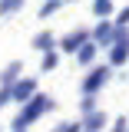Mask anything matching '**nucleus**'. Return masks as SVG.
<instances>
[{"label":"nucleus","instance_id":"1","mask_svg":"<svg viewBox=\"0 0 129 132\" xmlns=\"http://www.w3.org/2000/svg\"><path fill=\"white\" fill-rule=\"evenodd\" d=\"M33 89V82H20V89L13 93V99H27V93Z\"/></svg>","mask_w":129,"mask_h":132},{"label":"nucleus","instance_id":"2","mask_svg":"<svg viewBox=\"0 0 129 132\" xmlns=\"http://www.w3.org/2000/svg\"><path fill=\"white\" fill-rule=\"evenodd\" d=\"M33 46H36V50H47V46H50V33H43V36H36V40H33Z\"/></svg>","mask_w":129,"mask_h":132},{"label":"nucleus","instance_id":"3","mask_svg":"<svg viewBox=\"0 0 129 132\" xmlns=\"http://www.w3.org/2000/svg\"><path fill=\"white\" fill-rule=\"evenodd\" d=\"M80 40H83V33H76V36H70V40H66L63 46H66V50H76V46H80Z\"/></svg>","mask_w":129,"mask_h":132},{"label":"nucleus","instance_id":"4","mask_svg":"<svg viewBox=\"0 0 129 132\" xmlns=\"http://www.w3.org/2000/svg\"><path fill=\"white\" fill-rule=\"evenodd\" d=\"M20 7V0H3V10H17Z\"/></svg>","mask_w":129,"mask_h":132},{"label":"nucleus","instance_id":"5","mask_svg":"<svg viewBox=\"0 0 129 132\" xmlns=\"http://www.w3.org/2000/svg\"><path fill=\"white\" fill-rule=\"evenodd\" d=\"M119 23H129V7L123 10V13H119Z\"/></svg>","mask_w":129,"mask_h":132}]
</instances>
